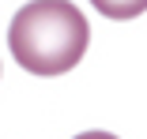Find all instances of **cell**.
<instances>
[{
	"instance_id": "3957f363",
	"label": "cell",
	"mask_w": 147,
	"mask_h": 139,
	"mask_svg": "<svg viewBox=\"0 0 147 139\" xmlns=\"http://www.w3.org/2000/svg\"><path fill=\"white\" fill-rule=\"evenodd\" d=\"M76 139H117V135H109V132H83V135H76Z\"/></svg>"
},
{
	"instance_id": "6da1fadb",
	"label": "cell",
	"mask_w": 147,
	"mask_h": 139,
	"mask_svg": "<svg viewBox=\"0 0 147 139\" xmlns=\"http://www.w3.org/2000/svg\"><path fill=\"white\" fill-rule=\"evenodd\" d=\"M91 41V26L72 0H30L11 19L8 49L30 75L72 72Z\"/></svg>"
},
{
	"instance_id": "7a4b0ae2",
	"label": "cell",
	"mask_w": 147,
	"mask_h": 139,
	"mask_svg": "<svg viewBox=\"0 0 147 139\" xmlns=\"http://www.w3.org/2000/svg\"><path fill=\"white\" fill-rule=\"evenodd\" d=\"M106 19H136L147 11V0H91Z\"/></svg>"
}]
</instances>
